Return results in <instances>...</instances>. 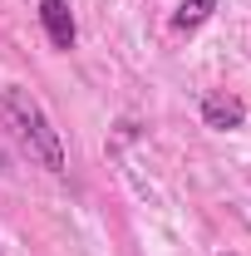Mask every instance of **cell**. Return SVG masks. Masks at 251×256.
<instances>
[{"instance_id":"1","label":"cell","mask_w":251,"mask_h":256,"mask_svg":"<svg viewBox=\"0 0 251 256\" xmlns=\"http://www.w3.org/2000/svg\"><path fill=\"white\" fill-rule=\"evenodd\" d=\"M0 124L10 128V138L30 153L44 172H64V143H60V128L50 124V114H44V104L30 94V89H20V84H10V89H0Z\"/></svg>"},{"instance_id":"2","label":"cell","mask_w":251,"mask_h":256,"mask_svg":"<svg viewBox=\"0 0 251 256\" xmlns=\"http://www.w3.org/2000/svg\"><path fill=\"white\" fill-rule=\"evenodd\" d=\"M40 25H44V40H50L54 50H74L79 25H74L69 0H40Z\"/></svg>"},{"instance_id":"3","label":"cell","mask_w":251,"mask_h":256,"mask_svg":"<svg viewBox=\"0 0 251 256\" xmlns=\"http://www.w3.org/2000/svg\"><path fill=\"white\" fill-rule=\"evenodd\" d=\"M202 124L217 128V133H232V128L246 124V104L236 94H222V89H212V94H202Z\"/></svg>"},{"instance_id":"4","label":"cell","mask_w":251,"mask_h":256,"mask_svg":"<svg viewBox=\"0 0 251 256\" xmlns=\"http://www.w3.org/2000/svg\"><path fill=\"white\" fill-rule=\"evenodd\" d=\"M212 10H217V0H182L178 15H172V25H178V30H197V25L212 20Z\"/></svg>"}]
</instances>
